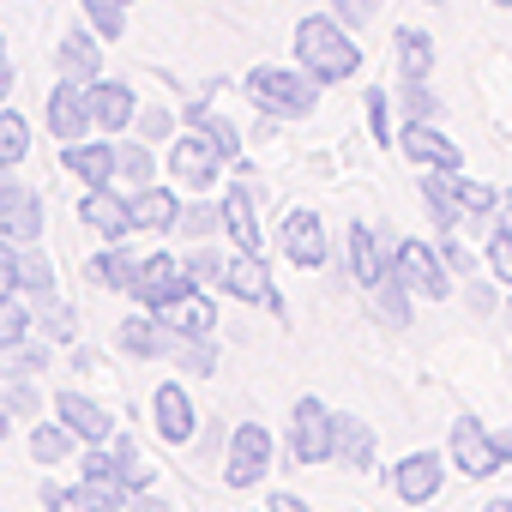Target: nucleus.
Wrapping results in <instances>:
<instances>
[{
	"label": "nucleus",
	"instance_id": "31",
	"mask_svg": "<svg viewBox=\"0 0 512 512\" xmlns=\"http://www.w3.org/2000/svg\"><path fill=\"white\" fill-rule=\"evenodd\" d=\"M0 235H7V241H19V247H31L37 235H43V199L37 193H25L7 217H0Z\"/></svg>",
	"mask_w": 512,
	"mask_h": 512
},
{
	"label": "nucleus",
	"instance_id": "32",
	"mask_svg": "<svg viewBox=\"0 0 512 512\" xmlns=\"http://www.w3.org/2000/svg\"><path fill=\"white\" fill-rule=\"evenodd\" d=\"M19 290L25 296H55V266H49V253L37 241L19 247Z\"/></svg>",
	"mask_w": 512,
	"mask_h": 512
},
{
	"label": "nucleus",
	"instance_id": "29",
	"mask_svg": "<svg viewBox=\"0 0 512 512\" xmlns=\"http://www.w3.org/2000/svg\"><path fill=\"white\" fill-rule=\"evenodd\" d=\"M73 446H85V440H79L61 416L31 428V458H37V464H61V458H73Z\"/></svg>",
	"mask_w": 512,
	"mask_h": 512
},
{
	"label": "nucleus",
	"instance_id": "15",
	"mask_svg": "<svg viewBox=\"0 0 512 512\" xmlns=\"http://www.w3.org/2000/svg\"><path fill=\"white\" fill-rule=\"evenodd\" d=\"M398 145H404V157L410 163H422V169H464V151L434 127V121H404V133H398Z\"/></svg>",
	"mask_w": 512,
	"mask_h": 512
},
{
	"label": "nucleus",
	"instance_id": "25",
	"mask_svg": "<svg viewBox=\"0 0 512 512\" xmlns=\"http://www.w3.org/2000/svg\"><path fill=\"white\" fill-rule=\"evenodd\" d=\"M187 121L217 145V157H223L229 169H235V163H247V157H241V133H235V121H229V115H217V109H205V103H187Z\"/></svg>",
	"mask_w": 512,
	"mask_h": 512
},
{
	"label": "nucleus",
	"instance_id": "55",
	"mask_svg": "<svg viewBox=\"0 0 512 512\" xmlns=\"http://www.w3.org/2000/svg\"><path fill=\"white\" fill-rule=\"evenodd\" d=\"M494 229H506V235H512V193H500V211H494Z\"/></svg>",
	"mask_w": 512,
	"mask_h": 512
},
{
	"label": "nucleus",
	"instance_id": "58",
	"mask_svg": "<svg viewBox=\"0 0 512 512\" xmlns=\"http://www.w3.org/2000/svg\"><path fill=\"white\" fill-rule=\"evenodd\" d=\"M482 512H512V500H488V506H482Z\"/></svg>",
	"mask_w": 512,
	"mask_h": 512
},
{
	"label": "nucleus",
	"instance_id": "61",
	"mask_svg": "<svg viewBox=\"0 0 512 512\" xmlns=\"http://www.w3.org/2000/svg\"><path fill=\"white\" fill-rule=\"evenodd\" d=\"M428 7H446V0H428Z\"/></svg>",
	"mask_w": 512,
	"mask_h": 512
},
{
	"label": "nucleus",
	"instance_id": "1",
	"mask_svg": "<svg viewBox=\"0 0 512 512\" xmlns=\"http://www.w3.org/2000/svg\"><path fill=\"white\" fill-rule=\"evenodd\" d=\"M296 61H302V73L320 79V85H344V79L362 73V49H356V37H350L332 13H314V19L296 25Z\"/></svg>",
	"mask_w": 512,
	"mask_h": 512
},
{
	"label": "nucleus",
	"instance_id": "36",
	"mask_svg": "<svg viewBox=\"0 0 512 512\" xmlns=\"http://www.w3.org/2000/svg\"><path fill=\"white\" fill-rule=\"evenodd\" d=\"M398 115L404 121H440V97L428 91V79H404L398 85Z\"/></svg>",
	"mask_w": 512,
	"mask_h": 512
},
{
	"label": "nucleus",
	"instance_id": "37",
	"mask_svg": "<svg viewBox=\"0 0 512 512\" xmlns=\"http://www.w3.org/2000/svg\"><path fill=\"white\" fill-rule=\"evenodd\" d=\"M458 181V205H464V217L470 223H482V217H494L500 211V193L488 187V181H470V175H452Z\"/></svg>",
	"mask_w": 512,
	"mask_h": 512
},
{
	"label": "nucleus",
	"instance_id": "4",
	"mask_svg": "<svg viewBox=\"0 0 512 512\" xmlns=\"http://www.w3.org/2000/svg\"><path fill=\"white\" fill-rule=\"evenodd\" d=\"M392 272H398L404 290L422 296V302H446V296H452V272H446V260H440V247H428V241H398V247H392Z\"/></svg>",
	"mask_w": 512,
	"mask_h": 512
},
{
	"label": "nucleus",
	"instance_id": "35",
	"mask_svg": "<svg viewBox=\"0 0 512 512\" xmlns=\"http://www.w3.org/2000/svg\"><path fill=\"white\" fill-rule=\"evenodd\" d=\"M31 326H37V314L19 296H0V350H19L31 338Z\"/></svg>",
	"mask_w": 512,
	"mask_h": 512
},
{
	"label": "nucleus",
	"instance_id": "38",
	"mask_svg": "<svg viewBox=\"0 0 512 512\" xmlns=\"http://www.w3.org/2000/svg\"><path fill=\"white\" fill-rule=\"evenodd\" d=\"M79 7H85L97 37H121L127 31V0H79Z\"/></svg>",
	"mask_w": 512,
	"mask_h": 512
},
{
	"label": "nucleus",
	"instance_id": "18",
	"mask_svg": "<svg viewBox=\"0 0 512 512\" xmlns=\"http://www.w3.org/2000/svg\"><path fill=\"white\" fill-rule=\"evenodd\" d=\"M55 416H61L85 446H109V440H115V416H109L97 398H85V392H61V398H55Z\"/></svg>",
	"mask_w": 512,
	"mask_h": 512
},
{
	"label": "nucleus",
	"instance_id": "26",
	"mask_svg": "<svg viewBox=\"0 0 512 512\" xmlns=\"http://www.w3.org/2000/svg\"><path fill=\"white\" fill-rule=\"evenodd\" d=\"M392 49H398V73H404V79H428V73H434V37H428L422 25H398Z\"/></svg>",
	"mask_w": 512,
	"mask_h": 512
},
{
	"label": "nucleus",
	"instance_id": "34",
	"mask_svg": "<svg viewBox=\"0 0 512 512\" xmlns=\"http://www.w3.org/2000/svg\"><path fill=\"white\" fill-rule=\"evenodd\" d=\"M79 482L127 494V488H121V470H115V452H109V446H85V458H79ZM127 500H133V494H127Z\"/></svg>",
	"mask_w": 512,
	"mask_h": 512
},
{
	"label": "nucleus",
	"instance_id": "19",
	"mask_svg": "<svg viewBox=\"0 0 512 512\" xmlns=\"http://www.w3.org/2000/svg\"><path fill=\"white\" fill-rule=\"evenodd\" d=\"M151 422H157V434H163L169 446H187V440H193V398H187V386L163 380V386L151 392Z\"/></svg>",
	"mask_w": 512,
	"mask_h": 512
},
{
	"label": "nucleus",
	"instance_id": "44",
	"mask_svg": "<svg viewBox=\"0 0 512 512\" xmlns=\"http://www.w3.org/2000/svg\"><path fill=\"white\" fill-rule=\"evenodd\" d=\"M488 272L512 290V235H506V229H494V235H488Z\"/></svg>",
	"mask_w": 512,
	"mask_h": 512
},
{
	"label": "nucleus",
	"instance_id": "22",
	"mask_svg": "<svg viewBox=\"0 0 512 512\" xmlns=\"http://www.w3.org/2000/svg\"><path fill=\"white\" fill-rule=\"evenodd\" d=\"M163 314V326L175 332V338H211L217 332V302L205 296V290H187L181 302H169V308H157Z\"/></svg>",
	"mask_w": 512,
	"mask_h": 512
},
{
	"label": "nucleus",
	"instance_id": "39",
	"mask_svg": "<svg viewBox=\"0 0 512 512\" xmlns=\"http://www.w3.org/2000/svg\"><path fill=\"white\" fill-rule=\"evenodd\" d=\"M374 302H380V320H386V326H410V290H404L398 272L374 290Z\"/></svg>",
	"mask_w": 512,
	"mask_h": 512
},
{
	"label": "nucleus",
	"instance_id": "12",
	"mask_svg": "<svg viewBox=\"0 0 512 512\" xmlns=\"http://www.w3.org/2000/svg\"><path fill=\"white\" fill-rule=\"evenodd\" d=\"M79 223L97 229V235H109V241H127V235H133V199H127L121 187H85Z\"/></svg>",
	"mask_w": 512,
	"mask_h": 512
},
{
	"label": "nucleus",
	"instance_id": "49",
	"mask_svg": "<svg viewBox=\"0 0 512 512\" xmlns=\"http://www.w3.org/2000/svg\"><path fill=\"white\" fill-rule=\"evenodd\" d=\"M25 193H31V187H25V181H19L13 169H0V217H7V211H13V205L25 199Z\"/></svg>",
	"mask_w": 512,
	"mask_h": 512
},
{
	"label": "nucleus",
	"instance_id": "14",
	"mask_svg": "<svg viewBox=\"0 0 512 512\" xmlns=\"http://www.w3.org/2000/svg\"><path fill=\"white\" fill-rule=\"evenodd\" d=\"M217 169H229V163L217 157V145H211L199 127L169 145V175H175V181H187V187H217Z\"/></svg>",
	"mask_w": 512,
	"mask_h": 512
},
{
	"label": "nucleus",
	"instance_id": "9",
	"mask_svg": "<svg viewBox=\"0 0 512 512\" xmlns=\"http://www.w3.org/2000/svg\"><path fill=\"white\" fill-rule=\"evenodd\" d=\"M223 290H229L235 302H253V308L284 314V296H278V284H272V272H266V253H235L229 272H223Z\"/></svg>",
	"mask_w": 512,
	"mask_h": 512
},
{
	"label": "nucleus",
	"instance_id": "8",
	"mask_svg": "<svg viewBox=\"0 0 512 512\" xmlns=\"http://www.w3.org/2000/svg\"><path fill=\"white\" fill-rule=\"evenodd\" d=\"M446 446H452V464H458L464 476H476V482H482V476H494V470L506 464V458H500V440H494L476 416H458Z\"/></svg>",
	"mask_w": 512,
	"mask_h": 512
},
{
	"label": "nucleus",
	"instance_id": "24",
	"mask_svg": "<svg viewBox=\"0 0 512 512\" xmlns=\"http://www.w3.org/2000/svg\"><path fill=\"white\" fill-rule=\"evenodd\" d=\"M139 272H145V260L127 247V241H109L97 260H91V278L103 284V290H127L133 296V284H139Z\"/></svg>",
	"mask_w": 512,
	"mask_h": 512
},
{
	"label": "nucleus",
	"instance_id": "27",
	"mask_svg": "<svg viewBox=\"0 0 512 512\" xmlns=\"http://www.w3.org/2000/svg\"><path fill=\"white\" fill-rule=\"evenodd\" d=\"M338 464L374 470V428L362 416H338Z\"/></svg>",
	"mask_w": 512,
	"mask_h": 512
},
{
	"label": "nucleus",
	"instance_id": "43",
	"mask_svg": "<svg viewBox=\"0 0 512 512\" xmlns=\"http://www.w3.org/2000/svg\"><path fill=\"white\" fill-rule=\"evenodd\" d=\"M362 109H368L374 139H380V145H392V97H386V91H368V97H362Z\"/></svg>",
	"mask_w": 512,
	"mask_h": 512
},
{
	"label": "nucleus",
	"instance_id": "2",
	"mask_svg": "<svg viewBox=\"0 0 512 512\" xmlns=\"http://www.w3.org/2000/svg\"><path fill=\"white\" fill-rule=\"evenodd\" d=\"M241 91L253 97L260 115H278V121H302L320 103V79H308L302 67H253L241 79Z\"/></svg>",
	"mask_w": 512,
	"mask_h": 512
},
{
	"label": "nucleus",
	"instance_id": "53",
	"mask_svg": "<svg viewBox=\"0 0 512 512\" xmlns=\"http://www.w3.org/2000/svg\"><path fill=\"white\" fill-rule=\"evenodd\" d=\"M139 127H145L151 139H163V133H169V115H163V109H151V115H139Z\"/></svg>",
	"mask_w": 512,
	"mask_h": 512
},
{
	"label": "nucleus",
	"instance_id": "21",
	"mask_svg": "<svg viewBox=\"0 0 512 512\" xmlns=\"http://www.w3.org/2000/svg\"><path fill=\"white\" fill-rule=\"evenodd\" d=\"M91 115H97V133H127L139 121V97L115 79H97L91 85Z\"/></svg>",
	"mask_w": 512,
	"mask_h": 512
},
{
	"label": "nucleus",
	"instance_id": "20",
	"mask_svg": "<svg viewBox=\"0 0 512 512\" xmlns=\"http://www.w3.org/2000/svg\"><path fill=\"white\" fill-rule=\"evenodd\" d=\"M97 43H103L97 31H67L61 49H55L61 79H73V85H97V79H103V49H97Z\"/></svg>",
	"mask_w": 512,
	"mask_h": 512
},
{
	"label": "nucleus",
	"instance_id": "51",
	"mask_svg": "<svg viewBox=\"0 0 512 512\" xmlns=\"http://www.w3.org/2000/svg\"><path fill=\"white\" fill-rule=\"evenodd\" d=\"M332 7H338V19H350V25H368L380 0H332Z\"/></svg>",
	"mask_w": 512,
	"mask_h": 512
},
{
	"label": "nucleus",
	"instance_id": "57",
	"mask_svg": "<svg viewBox=\"0 0 512 512\" xmlns=\"http://www.w3.org/2000/svg\"><path fill=\"white\" fill-rule=\"evenodd\" d=\"M494 440H500V458H506V470H512V428H506V434H494Z\"/></svg>",
	"mask_w": 512,
	"mask_h": 512
},
{
	"label": "nucleus",
	"instance_id": "10",
	"mask_svg": "<svg viewBox=\"0 0 512 512\" xmlns=\"http://www.w3.org/2000/svg\"><path fill=\"white\" fill-rule=\"evenodd\" d=\"M344 266H350V278H356L362 290H380V284L392 278V253H386L380 229L350 223V235H344Z\"/></svg>",
	"mask_w": 512,
	"mask_h": 512
},
{
	"label": "nucleus",
	"instance_id": "41",
	"mask_svg": "<svg viewBox=\"0 0 512 512\" xmlns=\"http://www.w3.org/2000/svg\"><path fill=\"white\" fill-rule=\"evenodd\" d=\"M37 326H43L49 338H73L79 320H73V308H61L55 296H37Z\"/></svg>",
	"mask_w": 512,
	"mask_h": 512
},
{
	"label": "nucleus",
	"instance_id": "46",
	"mask_svg": "<svg viewBox=\"0 0 512 512\" xmlns=\"http://www.w3.org/2000/svg\"><path fill=\"white\" fill-rule=\"evenodd\" d=\"M0 296H19V241L0 235Z\"/></svg>",
	"mask_w": 512,
	"mask_h": 512
},
{
	"label": "nucleus",
	"instance_id": "7",
	"mask_svg": "<svg viewBox=\"0 0 512 512\" xmlns=\"http://www.w3.org/2000/svg\"><path fill=\"white\" fill-rule=\"evenodd\" d=\"M49 133H55L61 145H73V139H91V133H97V115H91V85L61 79V85L49 91Z\"/></svg>",
	"mask_w": 512,
	"mask_h": 512
},
{
	"label": "nucleus",
	"instance_id": "33",
	"mask_svg": "<svg viewBox=\"0 0 512 512\" xmlns=\"http://www.w3.org/2000/svg\"><path fill=\"white\" fill-rule=\"evenodd\" d=\"M109 452H115V470H121V488H127V494H145V488H151V464L139 458V446H133V440L121 434V440H109Z\"/></svg>",
	"mask_w": 512,
	"mask_h": 512
},
{
	"label": "nucleus",
	"instance_id": "45",
	"mask_svg": "<svg viewBox=\"0 0 512 512\" xmlns=\"http://www.w3.org/2000/svg\"><path fill=\"white\" fill-rule=\"evenodd\" d=\"M440 260H446V272H452V278H470V272H476V253H470V247L458 241V229H452V235L440 241Z\"/></svg>",
	"mask_w": 512,
	"mask_h": 512
},
{
	"label": "nucleus",
	"instance_id": "54",
	"mask_svg": "<svg viewBox=\"0 0 512 512\" xmlns=\"http://www.w3.org/2000/svg\"><path fill=\"white\" fill-rule=\"evenodd\" d=\"M266 512H314V506H302L296 494H272V500H266Z\"/></svg>",
	"mask_w": 512,
	"mask_h": 512
},
{
	"label": "nucleus",
	"instance_id": "3",
	"mask_svg": "<svg viewBox=\"0 0 512 512\" xmlns=\"http://www.w3.org/2000/svg\"><path fill=\"white\" fill-rule=\"evenodd\" d=\"M290 458L296 464L338 458V410H326L320 398H296V410H290Z\"/></svg>",
	"mask_w": 512,
	"mask_h": 512
},
{
	"label": "nucleus",
	"instance_id": "11",
	"mask_svg": "<svg viewBox=\"0 0 512 512\" xmlns=\"http://www.w3.org/2000/svg\"><path fill=\"white\" fill-rule=\"evenodd\" d=\"M278 247H284V260L290 266H302V272H320L326 266V223H320V211H290L284 217V229H278Z\"/></svg>",
	"mask_w": 512,
	"mask_h": 512
},
{
	"label": "nucleus",
	"instance_id": "28",
	"mask_svg": "<svg viewBox=\"0 0 512 512\" xmlns=\"http://www.w3.org/2000/svg\"><path fill=\"white\" fill-rule=\"evenodd\" d=\"M151 181H157V157L145 145H115V187L121 193H139Z\"/></svg>",
	"mask_w": 512,
	"mask_h": 512
},
{
	"label": "nucleus",
	"instance_id": "52",
	"mask_svg": "<svg viewBox=\"0 0 512 512\" xmlns=\"http://www.w3.org/2000/svg\"><path fill=\"white\" fill-rule=\"evenodd\" d=\"M127 512H175V506H169V500H157V494L145 488V494H133V500H127Z\"/></svg>",
	"mask_w": 512,
	"mask_h": 512
},
{
	"label": "nucleus",
	"instance_id": "56",
	"mask_svg": "<svg viewBox=\"0 0 512 512\" xmlns=\"http://www.w3.org/2000/svg\"><path fill=\"white\" fill-rule=\"evenodd\" d=\"M7 85H13V61H7V37H0V97H7Z\"/></svg>",
	"mask_w": 512,
	"mask_h": 512
},
{
	"label": "nucleus",
	"instance_id": "17",
	"mask_svg": "<svg viewBox=\"0 0 512 512\" xmlns=\"http://www.w3.org/2000/svg\"><path fill=\"white\" fill-rule=\"evenodd\" d=\"M115 344H121L127 356H139V362H157V356H169V350H175V332L163 326V314L139 308V314H127V320H121Z\"/></svg>",
	"mask_w": 512,
	"mask_h": 512
},
{
	"label": "nucleus",
	"instance_id": "60",
	"mask_svg": "<svg viewBox=\"0 0 512 512\" xmlns=\"http://www.w3.org/2000/svg\"><path fill=\"white\" fill-rule=\"evenodd\" d=\"M494 7H500V13H512V0H494Z\"/></svg>",
	"mask_w": 512,
	"mask_h": 512
},
{
	"label": "nucleus",
	"instance_id": "5",
	"mask_svg": "<svg viewBox=\"0 0 512 512\" xmlns=\"http://www.w3.org/2000/svg\"><path fill=\"white\" fill-rule=\"evenodd\" d=\"M266 470H272V434H266V422H241V428L229 434L223 482H229V488H260Z\"/></svg>",
	"mask_w": 512,
	"mask_h": 512
},
{
	"label": "nucleus",
	"instance_id": "48",
	"mask_svg": "<svg viewBox=\"0 0 512 512\" xmlns=\"http://www.w3.org/2000/svg\"><path fill=\"white\" fill-rule=\"evenodd\" d=\"M7 410L13 416H37V386L31 380H7Z\"/></svg>",
	"mask_w": 512,
	"mask_h": 512
},
{
	"label": "nucleus",
	"instance_id": "59",
	"mask_svg": "<svg viewBox=\"0 0 512 512\" xmlns=\"http://www.w3.org/2000/svg\"><path fill=\"white\" fill-rule=\"evenodd\" d=\"M7 422H13V410H7V404H0V434H7Z\"/></svg>",
	"mask_w": 512,
	"mask_h": 512
},
{
	"label": "nucleus",
	"instance_id": "42",
	"mask_svg": "<svg viewBox=\"0 0 512 512\" xmlns=\"http://www.w3.org/2000/svg\"><path fill=\"white\" fill-rule=\"evenodd\" d=\"M187 272H193V284H199V290H211V284L223 290V272H229V260H217L211 247H199V253H187Z\"/></svg>",
	"mask_w": 512,
	"mask_h": 512
},
{
	"label": "nucleus",
	"instance_id": "50",
	"mask_svg": "<svg viewBox=\"0 0 512 512\" xmlns=\"http://www.w3.org/2000/svg\"><path fill=\"white\" fill-rule=\"evenodd\" d=\"M43 362H49V350H43V344H31V338H25V344H19V356H13V374H37V368H43Z\"/></svg>",
	"mask_w": 512,
	"mask_h": 512
},
{
	"label": "nucleus",
	"instance_id": "13",
	"mask_svg": "<svg viewBox=\"0 0 512 512\" xmlns=\"http://www.w3.org/2000/svg\"><path fill=\"white\" fill-rule=\"evenodd\" d=\"M440 482H446V458L440 452H410V458L392 464V494L404 506H428L440 494Z\"/></svg>",
	"mask_w": 512,
	"mask_h": 512
},
{
	"label": "nucleus",
	"instance_id": "30",
	"mask_svg": "<svg viewBox=\"0 0 512 512\" xmlns=\"http://www.w3.org/2000/svg\"><path fill=\"white\" fill-rule=\"evenodd\" d=\"M31 157V121L19 109H0V169H19Z\"/></svg>",
	"mask_w": 512,
	"mask_h": 512
},
{
	"label": "nucleus",
	"instance_id": "47",
	"mask_svg": "<svg viewBox=\"0 0 512 512\" xmlns=\"http://www.w3.org/2000/svg\"><path fill=\"white\" fill-rule=\"evenodd\" d=\"M223 223V205H193V211H181V229L187 235H211Z\"/></svg>",
	"mask_w": 512,
	"mask_h": 512
},
{
	"label": "nucleus",
	"instance_id": "62",
	"mask_svg": "<svg viewBox=\"0 0 512 512\" xmlns=\"http://www.w3.org/2000/svg\"><path fill=\"white\" fill-rule=\"evenodd\" d=\"M127 7H133V0H127Z\"/></svg>",
	"mask_w": 512,
	"mask_h": 512
},
{
	"label": "nucleus",
	"instance_id": "23",
	"mask_svg": "<svg viewBox=\"0 0 512 512\" xmlns=\"http://www.w3.org/2000/svg\"><path fill=\"white\" fill-rule=\"evenodd\" d=\"M133 199V229H151V235H163V229H181V199L169 193V187H139V193H127Z\"/></svg>",
	"mask_w": 512,
	"mask_h": 512
},
{
	"label": "nucleus",
	"instance_id": "16",
	"mask_svg": "<svg viewBox=\"0 0 512 512\" xmlns=\"http://www.w3.org/2000/svg\"><path fill=\"white\" fill-rule=\"evenodd\" d=\"M61 169L85 187H115V145L109 139H73V145H61Z\"/></svg>",
	"mask_w": 512,
	"mask_h": 512
},
{
	"label": "nucleus",
	"instance_id": "6",
	"mask_svg": "<svg viewBox=\"0 0 512 512\" xmlns=\"http://www.w3.org/2000/svg\"><path fill=\"white\" fill-rule=\"evenodd\" d=\"M187 290H199V284H193V272H187V260H175V253H151L145 272H139V284H133V302L157 314V308L181 302Z\"/></svg>",
	"mask_w": 512,
	"mask_h": 512
},
{
	"label": "nucleus",
	"instance_id": "40",
	"mask_svg": "<svg viewBox=\"0 0 512 512\" xmlns=\"http://www.w3.org/2000/svg\"><path fill=\"white\" fill-rule=\"evenodd\" d=\"M187 374H217V350H211V338H175V350H169Z\"/></svg>",
	"mask_w": 512,
	"mask_h": 512
}]
</instances>
